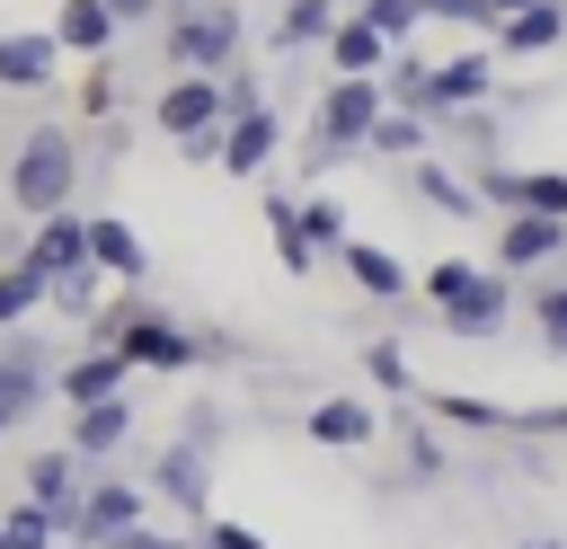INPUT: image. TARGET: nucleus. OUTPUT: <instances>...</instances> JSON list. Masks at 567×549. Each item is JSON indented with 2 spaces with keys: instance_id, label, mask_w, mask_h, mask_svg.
Returning <instances> with one entry per match:
<instances>
[{
  "instance_id": "obj_1",
  "label": "nucleus",
  "mask_w": 567,
  "mask_h": 549,
  "mask_svg": "<svg viewBox=\"0 0 567 549\" xmlns=\"http://www.w3.org/2000/svg\"><path fill=\"white\" fill-rule=\"evenodd\" d=\"M80 177H89V133L80 124H27L0 186H9V213L44 221V213H62L80 195Z\"/></svg>"
},
{
  "instance_id": "obj_2",
  "label": "nucleus",
  "mask_w": 567,
  "mask_h": 549,
  "mask_svg": "<svg viewBox=\"0 0 567 549\" xmlns=\"http://www.w3.org/2000/svg\"><path fill=\"white\" fill-rule=\"evenodd\" d=\"M425 301H434V328L443 336H496L505 328V310H514V274H496V266H478V257H434L425 266Z\"/></svg>"
},
{
  "instance_id": "obj_3",
  "label": "nucleus",
  "mask_w": 567,
  "mask_h": 549,
  "mask_svg": "<svg viewBox=\"0 0 567 549\" xmlns=\"http://www.w3.org/2000/svg\"><path fill=\"white\" fill-rule=\"evenodd\" d=\"M159 53H168V71H230L248 53V9L239 0L159 9Z\"/></svg>"
},
{
  "instance_id": "obj_4",
  "label": "nucleus",
  "mask_w": 567,
  "mask_h": 549,
  "mask_svg": "<svg viewBox=\"0 0 567 549\" xmlns=\"http://www.w3.org/2000/svg\"><path fill=\"white\" fill-rule=\"evenodd\" d=\"M496 274H558L567 266V213H496Z\"/></svg>"
},
{
  "instance_id": "obj_5",
  "label": "nucleus",
  "mask_w": 567,
  "mask_h": 549,
  "mask_svg": "<svg viewBox=\"0 0 567 549\" xmlns=\"http://www.w3.org/2000/svg\"><path fill=\"white\" fill-rule=\"evenodd\" d=\"M487 97H496V53H452V62L425 53V80H416V115L425 124L461 115V106H487Z\"/></svg>"
},
{
  "instance_id": "obj_6",
  "label": "nucleus",
  "mask_w": 567,
  "mask_h": 549,
  "mask_svg": "<svg viewBox=\"0 0 567 549\" xmlns=\"http://www.w3.org/2000/svg\"><path fill=\"white\" fill-rule=\"evenodd\" d=\"M275 151H284V115H275V106L221 115V133H213V168H221V177H266Z\"/></svg>"
},
{
  "instance_id": "obj_7",
  "label": "nucleus",
  "mask_w": 567,
  "mask_h": 549,
  "mask_svg": "<svg viewBox=\"0 0 567 549\" xmlns=\"http://www.w3.org/2000/svg\"><path fill=\"white\" fill-rule=\"evenodd\" d=\"M142 496H168L186 522H204V514H213V452H186V443L151 452V469H142Z\"/></svg>"
},
{
  "instance_id": "obj_8",
  "label": "nucleus",
  "mask_w": 567,
  "mask_h": 549,
  "mask_svg": "<svg viewBox=\"0 0 567 549\" xmlns=\"http://www.w3.org/2000/svg\"><path fill=\"white\" fill-rule=\"evenodd\" d=\"M133 390V363L115 345H80L71 363H53V398L62 407H97V398H124Z\"/></svg>"
},
{
  "instance_id": "obj_9",
  "label": "nucleus",
  "mask_w": 567,
  "mask_h": 549,
  "mask_svg": "<svg viewBox=\"0 0 567 549\" xmlns=\"http://www.w3.org/2000/svg\"><path fill=\"white\" fill-rule=\"evenodd\" d=\"M310 443L319 452H372L381 443V416H372V398H354V390H328V398H310Z\"/></svg>"
},
{
  "instance_id": "obj_10",
  "label": "nucleus",
  "mask_w": 567,
  "mask_h": 549,
  "mask_svg": "<svg viewBox=\"0 0 567 549\" xmlns=\"http://www.w3.org/2000/svg\"><path fill=\"white\" fill-rule=\"evenodd\" d=\"M487 35H496V62H532V53H558V44H567V0H523V9H505Z\"/></svg>"
},
{
  "instance_id": "obj_11",
  "label": "nucleus",
  "mask_w": 567,
  "mask_h": 549,
  "mask_svg": "<svg viewBox=\"0 0 567 549\" xmlns=\"http://www.w3.org/2000/svg\"><path fill=\"white\" fill-rule=\"evenodd\" d=\"M53 80H62V44H53L44 27H0V89L44 97Z\"/></svg>"
},
{
  "instance_id": "obj_12",
  "label": "nucleus",
  "mask_w": 567,
  "mask_h": 549,
  "mask_svg": "<svg viewBox=\"0 0 567 549\" xmlns=\"http://www.w3.org/2000/svg\"><path fill=\"white\" fill-rule=\"evenodd\" d=\"M151 124L177 142V133H204V124H221V89H213V71H168V89L151 97Z\"/></svg>"
},
{
  "instance_id": "obj_13",
  "label": "nucleus",
  "mask_w": 567,
  "mask_h": 549,
  "mask_svg": "<svg viewBox=\"0 0 567 549\" xmlns=\"http://www.w3.org/2000/svg\"><path fill=\"white\" fill-rule=\"evenodd\" d=\"M18 257H27L35 274H71V266H89V213H80V204L44 213V221L18 239Z\"/></svg>"
},
{
  "instance_id": "obj_14",
  "label": "nucleus",
  "mask_w": 567,
  "mask_h": 549,
  "mask_svg": "<svg viewBox=\"0 0 567 549\" xmlns=\"http://www.w3.org/2000/svg\"><path fill=\"white\" fill-rule=\"evenodd\" d=\"M328 257H337V274H346L363 301H408V292H416V274H408V266H399L381 239H337Z\"/></svg>"
},
{
  "instance_id": "obj_15",
  "label": "nucleus",
  "mask_w": 567,
  "mask_h": 549,
  "mask_svg": "<svg viewBox=\"0 0 567 549\" xmlns=\"http://www.w3.org/2000/svg\"><path fill=\"white\" fill-rule=\"evenodd\" d=\"M89 266L106 283H142L151 274V239L124 221V213H89Z\"/></svg>"
},
{
  "instance_id": "obj_16",
  "label": "nucleus",
  "mask_w": 567,
  "mask_h": 549,
  "mask_svg": "<svg viewBox=\"0 0 567 549\" xmlns=\"http://www.w3.org/2000/svg\"><path fill=\"white\" fill-rule=\"evenodd\" d=\"M71 62H97V53H115L124 44V27H115V9L106 0H53V27H44Z\"/></svg>"
},
{
  "instance_id": "obj_17",
  "label": "nucleus",
  "mask_w": 567,
  "mask_h": 549,
  "mask_svg": "<svg viewBox=\"0 0 567 549\" xmlns=\"http://www.w3.org/2000/svg\"><path fill=\"white\" fill-rule=\"evenodd\" d=\"M399 177H408V195L425 204V213H452V221H470L478 213V195H470V177L443 159V151H416V159H399Z\"/></svg>"
},
{
  "instance_id": "obj_18",
  "label": "nucleus",
  "mask_w": 567,
  "mask_h": 549,
  "mask_svg": "<svg viewBox=\"0 0 567 549\" xmlns=\"http://www.w3.org/2000/svg\"><path fill=\"white\" fill-rule=\"evenodd\" d=\"M133 443V398H97V407H71V460H106Z\"/></svg>"
},
{
  "instance_id": "obj_19",
  "label": "nucleus",
  "mask_w": 567,
  "mask_h": 549,
  "mask_svg": "<svg viewBox=\"0 0 567 549\" xmlns=\"http://www.w3.org/2000/svg\"><path fill=\"white\" fill-rule=\"evenodd\" d=\"M319 53H328V80H372L390 44H381V35H372V27L354 18V9H337V27L319 35Z\"/></svg>"
},
{
  "instance_id": "obj_20",
  "label": "nucleus",
  "mask_w": 567,
  "mask_h": 549,
  "mask_svg": "<svg viewBox=\"0 0 567 549\" xmlns=\"http://www.w3.org/2000/svg\"><path fill=\"white\" fill-rule=\"evenodd\" d=\"M399 469L416 478V487H434V478H452V443L416 416V398H399Z\"/></svg>"
},
{
  "instance_id": "obj_21",
  "label": "nucleus",
  "mask_w": 567,
  "mask_h": 549,
  "mask_svg": "<svg viewBox=\"0 0 567 549\" xmlns=\"http://www.w3.org/2000/svg\"><path fill=\"white\" fill-rule=\"evenodd\" d=\"M328 27H337V0H284L275 27H266V44H275V62H284V53H319Z\"/></svg>"
},
{
  "instance_id": "obj_22",
  "label": "nucleus",
  "mask_w": 567,
  "mask_h": 549,
  "mask_svg": "<svg viewBox=\"0 0 567 549\" xmlns=\"http://www.w3.org/2000/svg\"><path fill=\"white\" fill-rule=\"evenodd\" d=\"M363 151H372V159H416V151H434V124L408 115V106H381L372 133H363Z\"/></svg>"
},
{
  "instance_id": "obj_23",
  "label": "nucleus",
  "mask_w": 567,
  "mask_h": 549,
  "mask_svg": "<svg viewBox=\"0 0 567 549\" xmlns=\"http://www.w3.org/2000/svg\"><path fill=\"white\" fill-rule=\"evenodd\" d=\"M425 416L470 425V434H514V407H505V398H470V390H434V398H425Z\"/></svg>"
},
{
  "instance_id": "obj_24",
  "label": "nucleus",
  "mask_w": 567,
  "mask_h": 549,
  "mask_svg": "<svg viewBox=\"0 0 567 549\" xmlns=\"http://www.w3.org/2000/svg\"><path fill=\"white\" fill-rule=\"evenodd\" d=\"M44 310V274L27 257H0V328H27Z\"/></svg>"
},
{
  "instance_id": "obj_25",
  "label": "nucleus",
  "mask_w": 567,
  "mask_h": 549,
  "mask_svg": "<svg viewBox=\"0 0 567 549\" xmlns=\"http://www.w3.org/2000/svg\"><path fill=\"white\" fill-rule=\"evenodd\" d=\"M354 18H363L381 44H416V27H425V0H354Z\"/></svg>"
},
{
  "instance_id": "obj_26",
  "label": "nucleus",
  "mask_w": 567,
  "mask_h": 549,
  "mask_svg": "<svg viewBox=\"0 0 567 549\" xmlns=\"http://www.w3.org/2000/svg\"><path fill=\"white\" fill-rule=\"evenodd\" d=\"M292 221H301V239H310L319 257H328L337 239H354V221H346V204H328V195H301V204H292Z\"/></svg>"
},
{
  "instance_id": "obj_27",
  "label": "nucleus",
  "mask_w": 567,
  "mask_h": 549,
  "mask_svg": "<svg viewBox=\"0 0 567 549\" xmlns=\"http://www.w3.org/2000/svg\"><path fill=\"white\" fill-rule=\"evenodd\" d=\"M363 372H372V390H390V398H416V363H408V345L372 336V345H363Z\"/></svg>"
},
{
  "instance_id": "obj_28",
  "label": "nucleus",
  "mask_w": 567,
  "mask_h": 549,
  "mask_svg": "<svg viewBox=\"0 0 567 549\" xmlns=\"http://www.w3.org/2000/svg\"><path fill=\"white\" fill-rule=\"evenodd\" d=\"M221 434H230V407H221V398H186L177 443H186V452H221Z\"/></svg>"
},
{
  "instance_id": "obj_29",
  "label": "nucleus",
  "mask_w": 567,
  "mask_h": 549,
  "mask_svg": "<svg viewBox=\"0 0 567 549\" xmlns=\"http://www.w3.org/2000/svg\"><path fill=\"white\" fill-rule=\"evenodd\" d=\"M0 549H53V522H44V505H0Z\"/></svg>"
},
{
  "instance_id": "obj_30",
  "label": "nucleus",
  "mask_w": 567,
  "mask_h": 549,
  "mask_svg": "<svg viewBox=\"0 0 567 549\" xmlns=\"http://www.w3.org/2000/svg\"><path fill=\"white\" fill-rule=\"evenodd\" d=\"M115 106H124V80H115V53H97V62H89V89H80V115L106 124Z\"/></svg>"
},
{
  "instance_id": "obj_31",
  "label": "nucleus",
  "mask_w": 567,
  "mask_h": 549,
  "mask_svg": "<svg viewBox=\"0 0 567 549\" xmlns=\"http://www.w3.org/2000/svg\"><path fill=\"white\" fill-rule=\"evenodd\" d=\"M532 319H540V345H549V354H567V274H558V283H540Z\"/></svg>"
},
{
  "instance_id": "obj_32",
  "label": "nucleus",
  "mask_w": 567,
  "mask_h": 549,
  "mask_svg": "<svg viewBox=\"0 0 567 549\" xmlns=\"http://www.w3.org/2000/svg\"><path fill=\"white\" fill-rule=\"evenodd\" d=\"M106 549H195V540H168V531H151V522H133V531H115Z\"/></svg>"
},
{
  "instance_id": "obj_33",
  "label": "nucleus",
  "mask_w": 567,
  "mask_h": 549,
  "mask_svg": "<svg viewBox=\"0 0 567 549\" xmlns=\"http://www.w3.org/2000/svg\"><path fill=\"white\" fill-rule=\"evenodd\" d=\"M106 9H115V27H151L159 18V0H106Z\"/></svg>"
},
{
  "instance_id": "obj_34",
  "label": "nucleus",
  "mask_w": 567,
  "mask_h": 549,
  "mask_svg": "<svg viewBox=\"0 0 567 549\" xmlns=\"http://www.w3.org/2000/svg\"><path fill=\"white\" fill-rule=\"evenodd\" d=\"M0 434H18V416H9V407H0Z\"/></svg>"
},
{
  "instance_id": "obj_35",
  "label": "nucleus",
  "mask_w": 567,
  "mask_h": 549,
  "mask_svg": "<svg viewBox=\"0 0 567 549\" xmlns=\"http://www.w3.org/2000/svg\"><path fill=\"white\" fill-rule=\"evenodd\" d=\"M159 9H195V0H159Z\"/></svg>"
},
{
  "instance_id": "obj_36",
  "label": "nucleus",
  "mask_w": 567,
  "mask_h": 549,
  "mask_svg": "<svg viewBox=\"0 0 567 549\" xmlns=\"http://www.w3.org/2000/svg\"><path fill=\"white\" fill-rule=\"evenodd\" d=\"M558 53H567V44H558Z\"/></svg>"
}]
</instances>
